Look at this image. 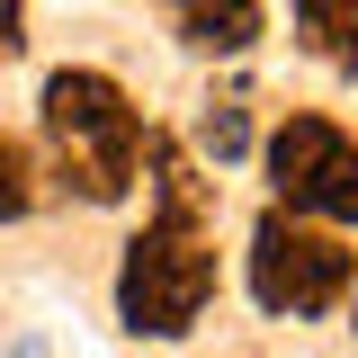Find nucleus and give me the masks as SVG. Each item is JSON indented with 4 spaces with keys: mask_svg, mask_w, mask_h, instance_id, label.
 I'll return each instance as SVG.
<instances>
[{
    "mask_svg": "<svg viewBox=\"0 0 358 358\" xmlns=\"http://www.w3.org/2000/svg\"><path fill=\"white\" fill-rule=\"evenodd\" d=\"M215 296V251L188 215H152L126 242V268H117V313H126L134 341H179Z\"/></svg>",
    "mask_w": 358,
    "mask_h": 358,
    "instance_id": "nucleus-1",
    "label": "nucleus"
},
{
    "mask_svg": "<svg viewBox=\"0 0 358 358\" xmlns=\"http://www.w3.org/2000/svg\"><path fill=\"white\" fill-rule=\"evenodd\" d=\"M45 126H54V143H63V162H72L90 206H117L134 188L143 117L126 108V90L108 81V72H54L45 81Z\"/></svg>",
    "mask_w": 358,
    "mask_h": 358,
    "instance_id": "nucleus-2",
    "label": "nucleus"
},
{
    "mask_svg": "<svg viewBox=\"0 0 358 358\" xmlns=\"http://www.w3.org/2000/svg\"><path fill=\"white\" fill-rule=\"evenodd\" d=\"M350 278H358V260L331 242V233H305V224L287 215H260V233H251V296H260L268 313H331L341 296H350Z\"/></svg>",
    "mask_w": 358,
    "mask_h": 358,
    "instance_id": "nucleus-3",
    "label": "nucleus"
},
{
    "mask_svg": "<svg viewBox=\"0 0 358 358\" xmlns=\"http://www.w3.org/2000/svg\"><path fill=\"white\" fill-rule=\"evenodd\" d=\"M268 179H278L287 215L358 224V143L331 117H287V126L268 134Z\"/></svg>",
    "mask_w": 358,
    "mask_h": 358,
    "instance_id": "nucleus-4",
    "label": "nucleus"
},
{
    "mask_svg": "<svg viewBox=\"0 0 358 358\" xmlns=\"http://www.w3.org/2000/svg\"><path fill=\"white\" fill-rule=\"evenodd\" d=\"M171 18L197 54H242L260 36V0H171Z\"/></svg>",
    "mask_w": 358,
    "mask_h": 358,
    "instance_id": "nucleus-5",
    "label": "nucleus"
},
{
    "mask_svg": "<svg viewBox=\"0 0 358 358\" xmlns=\"http://www.w3.org/2000/svg\"><path fill=\"white\" fill-rule=\"evenodd\" d=\"M296 27H305V45L322 63L358 72V0H296Z\"/></svg>",
    "mask_w": 358,
    "mask_h": 358,
    "instance_id": "nucleus-6",
    "label": "nucleus"
},
{
    "mask_svg": "<svg viewBox=\"0 0 358 358\" xmlns=\"http://www.w3.org/2000/svg\"><path fill=\"white\" fill-rule=\"evenodd\" d=\"M197 143H206L215 162H242V152H251V117H242V99H215V108L197 117Z\"/></svg>",
    "mask_w": 358,
    "mask_h": 358,
    "instance_id": "nucleus-7",
    "label": "nucleus"
},
{
    "mask_svg": "<svg viewBox=\"0 0 358 358\" xmlns=\"http://www.w3.org/2000/svg\"><path fill=\"white\" fill-rule=\"evenodd\" d=\"M0 215H27V152L0 134Z\"/></svg>",
    "mask_w": 358,
    "mask_h": 358,
    "instance_id": "nucleus-8",
    "label": "nucleus"
},
{
    "mask_svg": "<svg viewBox=\"0 0 358 358\" xmlns=\"http://www.w3.org/2000/svg\"><path fill=\"white\" fill-rule=\"evenodd\" d=\"M18 27H27V18H18V0H0V63L18 54Z\"/></svg>",
    "mask_w": 358,
    "mask_h": 358,
    "instance_id": "nucleus-9",
    "label": "nucleus"
}]
</instances>
